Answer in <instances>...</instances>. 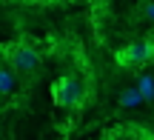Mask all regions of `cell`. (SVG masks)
Wrapping results in <instances>:
<instances>
[{"mask_svg":"<svg viewBox=\"0 0 154 140\" xmlns=\"http://www.w3.org/2000/svg\"><path fill=\"white\" fill-rule=\"evenodd\" d=\"M83 95H86V86H83L77 77H72V74L60 77L54 86H51V97H54V103H57V106H63V109L77 106V103L83 100Z\"/></svg>","mask_w":154,"mask_h":140,"instance_id":"cell-1","label":"cell"},{"mask_svg":"<svg viewBox=\"0 0 154 140\" xmlns=\"http://www.w3.org/2000/svg\"><path fill=\"white\" fill-rule=\"evenodd\" d=\"M40 66V51L34 49V46H17L14 51H11V72L17 74H29L34 72V69Z\"/></svg>","mask_w":154,"mask_h":140,"instance_id":"cell-2","label":"cell"},{"mask_svg":"<svg viewBox=\"0 0 154 140\" xmlns=\"http://www.w3.org/2000/svg\"><path fill=\"white\" fill-rule=\"evenodd\" d=\"M154 57V40H137V43L126 46L120 54V63L123 66H143Z\"/></svg>","mask_w":154,"mask_h":140,"instance_id":"cell-3","label":"cell"},{"mask_svg":"<svg viewBox=\"0 0 154 140\" xmlns=\"http://www.w3.org/2000/svg\"><path fill=\"white\" fill-rule=\"evenodd\" d=\"M14 83H17L14 72H11L9 66H0V97H3V95H9V92L14 89Z\"/></svg>","mask_w":154,"mask_h":140,"instance_id":"cell-4","label":"cell"},{"mask_svg":"<svg viewBox=\"0 0 154 140\" xmlns=\"http://www.w3.org/2000/svg\"><path fill=\"white\" fill-rule=\"evenodd\" d=\"M137 92H140V97H143V100H154V77H151V74H140Z\"/></svg>","mask_w":154,"mask_h":140,"instance_id":"cell-5","label":"cell"},{"mask_svg":"<svg viewBox=\"0 0 154 140\" xmlns=\"http://www.w3.org/2000/svg\"><path fill=\"white\" fill-rule=\"evenodd\" d=\"M120 103H123L126 109H134V106H140V103H143V97H140L137 89H126V92L120 95Z\"/></svg>","mask_w":154,"mask_h":140,"instance_id":"cell-6","label":"cell"},{"mask_svg":"<svg viewBox=\"0 0 154 140\" xmlns=\"http://www.w3.org/2000/svg\"><path fill=\"white\" fill-rule=\"evenodd\" d=\"M143 11H146V17L154 23V3H146V9H143Z\"/></svg>","mask_w":154,"mask_h":140,"instance_id":"cell-7","label":"cell"}]
</instances>
